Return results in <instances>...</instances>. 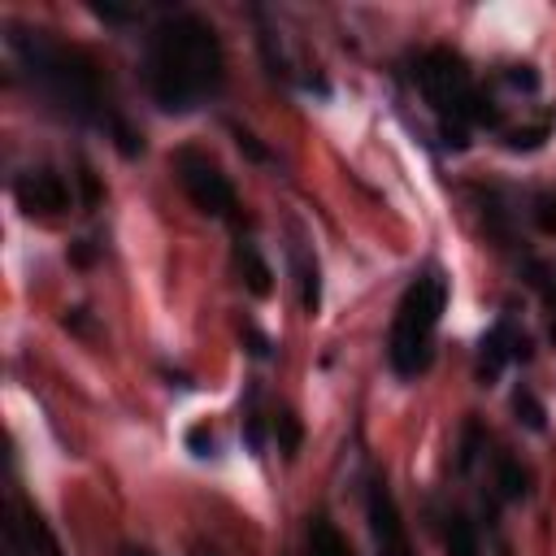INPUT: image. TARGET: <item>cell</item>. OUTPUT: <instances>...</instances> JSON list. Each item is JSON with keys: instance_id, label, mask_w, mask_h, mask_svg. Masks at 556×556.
Listing matches in <instances>:
<instances>
[{"instance_id": "cell-1", "label": "cell", "mask_w": 556, "mask_h": 556, "mask_svg": "<svg viewBox=\"0 0 556 556\" xmlns=\"http://www.w3.org/2000/svg\"><path fill=\"white\" fill-rule=\"evenodd\" d=\"M226 83L217 30L195 13L165 17L148 39V87L165 113H191Z\"/></svg>"}, {"instance_id": "cell-2", "label": "cell", "mask_w": 556, "mask_h": 556, "mask_svg": "<svg viewBox=\"0 0 556 556\" xmlns=\"http://www.w3.org/2000/svg\"><path fill=\"white\" fill-rule=\"evenodd\" d=\"M9 43L22 56V65L35 74V83L74 117L83 122H100V83H96V65L87 52L52 39L48 30H26V26H9Z\"/></svg>"}, {"instance_id": "cell-3", "label": "cell", "mask_w": 556, "mask_h": 556, "mask_svg": "<svg viewBox=\"0 0 556 556\" xmlns=\"http://www.w3.org/2000/svg\"><path fill=\"white\" fill-rule=\"evenodd\" d=\"M443 300H447V282L439 269H426L408 282L400 308H395V326H391V369L400 378H417L430 356H434V330L443 317Z\"/></svg>"}, {"instance_id": "cell-4", "label": "cell", "mask_w": 556, "mask_h": 556, "mask_svg": "<svg viewBox=\"0 0 556 556\" xmlns=\"http://www.w3.org/2000/svg\"><path fill=\"white\" fill-rule=\"evenodd\" d=\"M417 83L426 91V100L434 104L439 122L452 126H500V104L473 87L465 61L447 48H430L417 61Z\"/></svg>"}, {"instance_id": "cell-5", "label": "cell", "mask_w": 556, "mask_h": 556, "mask_svg": "<svg viewBox=\"0 0 556 556\" xmlns=\"http://www.w3.org/2000/svg\"><path fill=\"white\" fill-rule=\"evenodd\" d=\"M174 169H178V182H182L187 200H191L200 213H208V217H235V213H239V195H235L230 178H226L208 156L182 148V152L174 156Z\"/></svg>"}, {"instance_id": "cell-6", "label": "cell", "mask_w": 556, "mask_h": 556, "mask_svg": "<svg viewBox=\"0 0 556 556\" xmlns=\"http://www.w3.org/2000/svg\"><path fill=\"white\" fill-rule=\"evenodd\" d=\"M365 513H369V530H374V539H378V556H413V552H408V539H404L400 508H395V500H391V491H387L382 478L369 482V491H365Z\"/></svg>"}, {"instance_id": "cell-7", "label": "cell", "mask_w": 556, "mask_h": 556, "mask_svg": "<svg viewBox=\"0 0 556 556\" xmlns=\"http://www.w3.org/2000/svg\"><path fill=\"white\" fill-rule=\"evenodd\" d=\"M13 200H17L30 217H56V213L70 204V191H65L61 174H52V169H26V174H17V182H13Z\"/></svg>"}, {"instance_id": "cell-8", "label": "cell", "mask_w": 556, "mask_h": 556, "mask_svg": "<svg viewBox=\"0 0 556 556\" xmlns=\"http://www.w3.org/2000/svg\"><path fill=\"white\" fill-rule=\"evenodd\" d=\"M530 356V343L513 330V321H495L486 334H482V352H478V382L491 387L508 361H526Z\"/></svg>"}, {"instance_id": "cell-9", "label": "cell", "mask_w": 556, "mask_h": 556, "mask_svg": "<svg viewBox=\"0 0 556 556\" xmlns=\"http://www.w3.org/2000/svg\"><path fill=\"white\" fill-rule=\"evenodd\" d=\"M443 547L447 556H482V543H478V530L465 513H447L443 517Z\"/></svg>"}, {"instance_id": "cell-10", "label": "cell", "mask_w": 556, "mask_h": 556, "mask_svg": "<svg viewBox=\"0 0 556 556\" xmlns=\"http://www.w3.org/2000/svg\"><path fill=\"white\" fill-rule=\"evenodd\" d=\"M235 265H239V274H243L252 295H269V265L261 261V252L252 243H243V239L235 243Z\"/></svg>"}, {"instance_id": "cell-11", "label": "cell", "mask_w": 556, "mask_h": 556, "mask_svg": "<svg viewBox=\"0 0 556 556\" xmlns=\"http://www.w3.org/2000/svg\"><path fill=\"white\" fill-rule=\"evenodd\" d=\"M295 278H300V304H304V313H317V304H321V274H317V261L304 248H295Z\"/></svg>"}, {"instance_id": "cell-12", "label": "cell", "mask_w": 556, "mask_h": 556, "mask_svg": "<svg viewBox=\"0 0 556 556\" xmlns=\"http://www.w3.org/2000/svg\"><path fill=\"white\" fill-rule=\"evenodd\" d=\"M308 556H352L343 534L326 521V517H313L308 521Z\"/></svg>"}, {"instance_id": "cell-13", "label": "cell", "mask_w": 556, "mask_h": 556, "mask_svg": "<svg viewBox=\"0 0 556 556\" xmlns=\"http://www.w3.org/2000/svg\"><path fill=\"white\" fill-rule=\"evenodd\" d=\"M495 482H500V495H504V500H526V495H530V469L517 465L513 456H500Z\"/></svg>"}, {"instance_id": "cell-14", "label": "cell", "mask_w": 556, "mask_h": 556, "mask_svg": "<svg viewBox=\"0 0 556 556\" xmlns=\"http://www.w3.org/2000/svg\"><path fill=\"white\" fill-rule=\"evenodd\" d=\"M513 413H517V421H521V426H530V430H543V426H547L543 404H539V400H534V391H526V387H517V391H513Z\"/></svg>"}, {"instance_id": "cell-15", "label": "cell", "mask_w": 556, "mask_h": 556, "mask_svg": "<svg viewBox=\"0 0 556 556\" xmlns=\"http://www.w3.org/2000/svg\"><path fill=\"white\" fill-rule=\"evenodd\" d=\"M547 135H552V122H539V126H521V130H513L504 143H508L513 152H530V148H539Z\"/></svg>"}, {"instance_id": "cell-16", "label": "cell", "mask_w": 556, "mask_h": 556, "mask_svg": "<svg viewBox=\"0 0 556 556\" xmlns=\"http://www.w3.org/2000/svg\"><path fill=\"white\" fill-rule=\"evenodd\" d=\"M274 430H278V447H282L287 456H295V447H300V421H295L291 413H278Z\"/></svg>"}, {"instance_id": "cell-17", "label": "cell", "mask_w": 556, "mask_h": 556, "mask_svg": "<svg viewBox=\"0 0 556 556\" xmlns=\"http://www.w3.org/2000/svg\"><path fill=\"white\" fill-rule=\"evenodd\" d=\"M534 222H539V230H556V195H539L534 200Z\"/></svg>"}, {"instance_id": "cell-18", "label": "cell", "mask_w": 556, "mask_h": 556, "mask_svg": "<svg viewBox=\"0 0 556 556\" xmlns=\"http://www.w3.org/2000/svg\"><path fill=\"white\" fill-rule=\"evenodd\" d=\"M513 87H521V91H534L539 87V74L530 70V65H508V74H504Z\"/></svg>"}, {"instance_id": "cell-19", "label": "cell", "mask_w": 556, "mask_h": 556, "mask_svg": "<svg viewBox=\"0 0 556 556\" xmlns=\"http://www.w3.org/2000/svg\"><path fill=\"white\" fill-rule=\"evenodd\" d=\"M230 130H235V143H239V148H243V152H248L252 161H269V152H265V148L256 143V135H248L243 126H230Z\"/></svg>"}, {"instance_id": "cell-20", "label": "cell", "mask_w": 556, "mask_h": 556, "mask_svg": "<svg viewBox=\"0 0 556 556\" xmlns=\"http://www.w3.org/2000/svg\"><path fill=\"white\" fill-rule=\"evenodd\" d=\"M187 447H191L195 456H213V434H208L204 426H191V430H187Z\"/></svg>"}, {"instance_id": "cell-21", "label": "cell", "mask_w": 556, "mask_h": 556, "mask_svg": "<svg viewBox=\"0 0 556 556\" xmlns=\"http://www.w3.org/2000/svg\"><path fill=\"white\" fill-rule=\"evenodd\" d=\"M91 256H96V252H91V248H87V243H78V248H74V261H78V265H87V261H91Z\"/></svg>"}, {"instance_id": "cell-22", "label": "cell", "mask_w": 556, "mask_h": 556, "mask_svg": "<svg viewBox=\"0 0 556 556\" xmlns=\"http://www.w3.org/2000/svg\"><path fill=\"white\" fill-rule=\"evenodd\" d=\"M122 556H152L148 547H122Z\"/></svg>"}, {"instance_id": "cell-23", "label": "cell", "mask_w": 556, "mask_h": 556, "mask_svg": "<svg viewBox=\"0 0 556 556\" xmlns=\"http://www.w3.org/2000/svg\"><path fill=\"white\" fill-rule=\"evenodd\" d=\"M9 556H22V552H17V547H9Z\"/></svg>"}, {"instance_id": "cell-24", "label": "cell", "mask_w": 556, "mask_h": 556, "mask_svg": "<svg viewBox=\"0 0 556 556\" xmlns=\"http://www.w3.org/2000/svg\"><path fill=\"white\" fill-rule=\"evenodd\" d=\"M200 556H213V552H200Z\"/></svg>"}]
</instances>
